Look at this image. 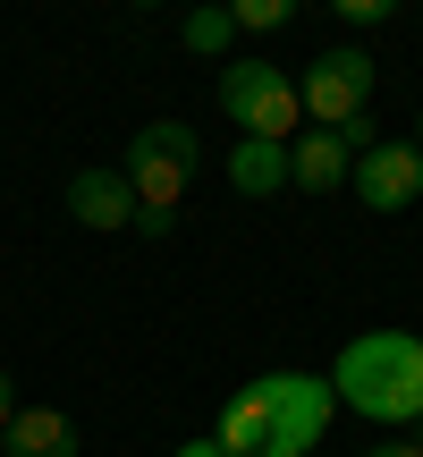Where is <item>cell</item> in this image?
I'll list each match as a JSON object with an SVG mask.
<instances>
[{
  "instance_id": "6da1fadb",
  "label": "cell",
  "mask_w": 423,
  "mask_h": 457,
  "mask_svg": "<svg viewBox=\"0 0 423 457\" xmlns=\"http://www.w3.org/2000/svg\"><path fill=\"white\" fill-rule=\"evenodd\" d=\"M330 424H339V390L322 373L279 364V373H262V381L220 398L212 441H220V457H305V449H322Z\"/></svg>"
},
{
  "instance_id": "7a4b0ae2",
  "label": "cell",
  "mask_w": 423,
  "mask_h": 457,
  "mask_svg": "<svg viewBox=\"0 0 423 457\" xmlns=\"http://www.w3.org/2000/svg\"><path fill=\"white\" fill-rule=\"evenodd\" d=\"M322 381L339 390L347 415L415 432L423 424V330H356Z\"/></svg>"
},
{
  "instance_id": "3957f363",
  "label": "cell",
  "mask_w": 423,
  "mask_h": 457,
  "mask_svg": "<svg viewBox=\"0 0 423 457\" xmlns=\"http://www.w3.org/2000/svg\"><path fill=\"white\" fill-rule=\"evenodd\" d=\"M220 111L237 119V136H254V145H296L305 102H296V77L279 60H228L220 68Z\"/></svg>"
},
{
  "instance_id": "277c9868",
  "label": "cell",
  "mask_w": 423,
  "mask_h": 457,
  "mask_svg": "<svg viewBox=\"0 0 423 457\" xmlns=\"http://www.w3.org/2000/svg\"><path fill=\"white\" fill-rule=\"evenodd\" d=\"M195 162H203V145H195V128H187V119H145L119 179L136 187V204L178 212V195H187V179H195Z\"/></svg>"
},
{
  "instance_id": "5b68a950",
  "label": "cell",
  "mask_w": 423,
  "mask_h": 457,
  "mask_svg": "<svg viewBox=\"0 0 423 457\" xmlns=\"http://www.w3.org/2000/svg\"><path fill=\"white\" fill-rule=\"evenodd\" d=\"M296 102H305L313 128H339V119H356L364 102H373V51H364V43H330V51H313V68L296 77Z\"/></svg>"
},
{
  "instance_id": "8992f818",
  "label": "cell",
  "mask_w": 423,
  "mask_h": 457,
  "mask_svg": "<svg viewBox=\"0 0 423 457\" xmlns=\"http://www.w3.org/2000/svg\"><path fill=\"white\" fill-rule=\"evenodd\" d=\"M347 187H356V204H364V212H407V204L423 195V153L381 136V145L364 153L356 170H347Z\"/></svg>"
},
{
  "instance_id": "52a82bcc",
  "label": "cell",
  "mask_w": 423,
  "mask_h": 457,
  "mask_svg": "<svg viewBox=\"0 0 423 457\" xmlns=\"http://www.w3.org/2000/svg\"><path fill=\"white\" fill-rule=\"evenodd\" d=\"M68 220L94 228V237H119V228L136 220V187L119 179V170H77V179H68Z\"/></svg>"
},
{
  "instance_id": "ba28073f",
  "label": "cell",
  "mask_w": 423,
  "mask_h": 457,
  "mask_svg": "<svg viewBox=\"0 0 423 457\" xmlns=\"http://www.w3.org/2000/svg\"><path fill=\"white\" fill-rule=\"evenodd\" d=\"M347 170H356V162H347V145H339L330 128H305V136L288 145V187H305V195H339Z\"/></svg>"
},
{
  "instance_id": "9c48e42d",
  "label": "cell",
  "mask_w": 423,
  "mask_h": 457,
  "mask_svg": "<svg viewBox=\"0 0 423 457\" xmlns=\"http://www.w3.org/2000/svg\"><path fill=\"white\" fill-rule=\"evenodd\" d=\"M0 457H77V424L60 407H17L0 432Z\"/></svg>"
},
{
  "instance_id": "30bf717a",
  "label": "cell",
  "mask_w": 423,
  "mask_h": 457,
  "mask_svg": "<svg viewBox=\"0 0 423 457\" xmlns=\"http://www.w3.org/2000/svg\"><path fill=\"white\" fill-rule=\"evenodd\" d=\"M228 187H237V195H279V187H288V145L237 136V145H228Z\"/></svg>"
},
{
  "instance_id": "8fae6325",
  "label": "cell",
  "mask_w": 423,
  "mask_h": 457,
  "mask_svg": "<svg viewBox=\"0 0 423 457\" xmlns=\"http://www.w3.org/2000/svg\"><path fill=\"white\" fill-rule=\"evenodd\" d=\"M178 43L195 51V60H212V51H228V43H237V17H228V9H195V17L178 26Z\"/></svg>"
},
{
  "instance_id": "7c38bea8",
  "label": "cell",
  "mask_w": 423,
  "mask_h": 457,
  "mask_svg": "<svg viewBox=\"0 0 423 457\" xmlns=\"http://www.w3.org/2000/svg\"><path fill=\"white\" fill-rule=\"evenodd\" d=\"M228 17H237V34H279L288 26V0H228Z\"/></svg>"
},
{
  "instance_id": "4fadbf2b",
  "label": "cell",
  "mask_w": 423,
  "mask_h": 457,
  "mask_svg": "<svg viewBox=\"0 0 423 457\" xmlns=\"http://www.w3.org/2000/svg\"><path fill=\"white\" fill-rule=\"evenodd\" d=\"M330 136H339V145H347V162H364V153L381 145V128H373V111H356V119H339V128H330Z\"/></svg>"
},
{
  "instance_id": "5bb4252c",
  "label": "cell",
  "mask_w": 423,
  "mask_h": 457,
  "mask_svg": "<svg viewBox=\"0 0 423 457\" xmlns=\"http://www.w3.org/2000/svg\"><path fill=\"white\" fill-rule=\"evenodd\" d=\"M339 26H347V34H373V26H390V0H347V9H339Z\"/></svg>"
},
{
  "instance_id": "9a60e30c",
  "label": "cell",
  "mask_w": 423,
  "mask_h": 457,
  "mask_svg": "<svg viewBox=\"0 0 423 457\" xmlns=\"http://www.w3.org/2000/svg\"><path fill=\"white\" fill-rule=\"evenodd\" d=\"M128 228H136V237H170V228H178V212H162V204H136Z\"/></svg>"
},
{
  "instance_id": "2e32d148",
  "label": "cell",
  "mask_w": 423,
  "mask_h": 457,
  "mask_svg": "<svg viewBox=\"0 0 423 457\" xmlns=\"http://www.w3.org/2000/svg\"><path fill=\"white\" fill-rule=\"evenodd\" d=\"M364 457H423V432H415V441H381V449H364Z\"/></svg>"
},
{
  "instance_id": "e0dca14e",
  "label": "cell",
  "mask_w": 423,
  "mask_h": 457,
  "mask_svg": "<svg viewBox=\"0 0 423 457\" xmlns=\"http://www.w3.org/2000/svg\"><path fill=\"white\" fill-rule=\"evenodd\" d=\"M9 415H17V381H9V364H0V432H9Z\"/></svg>"
},
{
  "instance_id": "ac0fdd59",
  "label": "cell",
  "mask_w": 423,
  "mask_h": 457,
  "mask_svg": "<svg viewBox=\"0 0 423 457\" xmlns=\"http://www.w3.org/2000/svg\"><path fill=\"white\" fill-rule=\"evenodd\" d=\"M170 457H220V441H212V432H203V441H178Z\"/></svg>"
},
{
  "instance_id": "d6986e66",
  "label": "cell",
  "mask_w": 423,
  "mask_h": 457,
  "mask_svg": "<svg viewBox=\"0 0 423 457\" xmlns=\"http://www.w3.org/2000/svg\"><path fill=\"white\" fill-rule=\"evenodd\" d=\"M415 153H423V111H415Z\"/></svg>"
}]
</instances>
